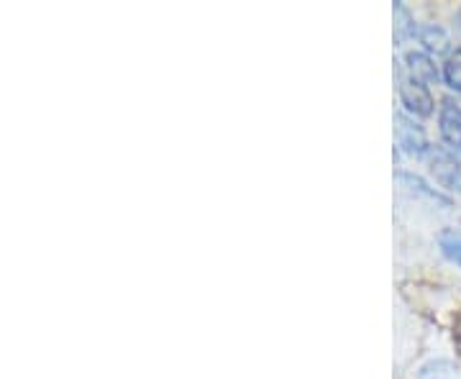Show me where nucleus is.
I'll return each mask as SVG.
<instances>
[{
	"label": "nucleus",
	"mask_w": 461,
	"mask_h": 379,
	"mask_svg": "<svg viewBox=\"0 0 461 379\" xmlns=\"http://www.w3.org/2000/svg\"><path fill=\"white\" fill-rule=\"evenodd\" d=\"M400 100L415 116H430L433 113V98H430L429 87L415 83V80H408L402 75H400Z\"/></svg>",
	"instance_id": "obj_1"
},
{
	"label": "nucleus",
	"mask_w": 461,
	"mask_h": 379,
	"mask_svg": "<svg viewBox=\"0 0 461 379\" xmlns=\"http://www.w3.org/2000/svg\"><path fill=\"white\" fill-rule=\"evenodd\" d=\"M438 129L441 136L448 147L454 151H461V108L459 103H454L451 98H446L441 103V111H438Z\"/></svg>",
	"instance_id": "obj_2"
},
{
	"label": "nucleus",
	"mask_w": 461,
	"mask_h": 379,
	"mask_svg": "<svg viewBox=\"0 0 461 379\" xmlns=\"http://www.w3.org/2000/svg\"><path fill=\"white\" fill-rule=\"evenodd\" d=\"M395 129H397V141H400V147L405 149L408 154H423L426 147H429V141H426V133L420 126H415L412 121H408L405 116H395Z\"/></svg>",
	"instance_id": "obj_3"
},
{
	"label": "nucleus",
	"mask_w": 461,
	"mask_h": 379,
	"mask_svg": "<svg viewBox=\"0 0 461 379\" xmlns=\"http://www.w3.org/2000/svg\"><path fill=\"white\" fill-rule=\"evenodd\" d=\"M433 172H436L441 185L451 187V190H461V162L454 154L436 151L433 154Z\"/></svg>",
	"instance_id": "obj_4"
},
{
	"label": "nucleus",
	"mask_w": 461,
	"mask_h": 379,
	"mask_svg": "<svg viewBox=\"0 0 461 379\" xmlns=\"http://www.w3.org/2000/svg\"><path fill=\"white\" fill-rule=\"evenodd\" d=\"M405 67L411 72V80L426 85V87L438 80V69H436L433 59H430L426 51H408L405 54Z\"/></svg>",
	"instance_id": "obj_5"
},
{
	"label": "nucleus",
	"mask_w": 461,
	"mask_h": 379,
	"mask_svg": "<svg viewBox=\"0 0 461 379\" xmlns=\"http://www.w3.org/2000/svg\"><path fill=\"white\" fill-rule=\"evenodd\" d=\"M420 41H423L430 51H436V54H441V51L448 50V36H446L444 29H438V26H423V29H420Z\"/></svg>",
	"instance_id": "obj_6"
},
{
	"label": "nucleus",
	"mask_w": 461,
	"mask_h": 379,
	"mask_svg": "<svg viewBox=\"0 0 461 379\" xmlns=\"http://www.w3.org/2000/svg\"><path fill=\"white\" fill-rule=\"evenodd\" d=\"M444 80L451 90L461 93V50H456L444 65Z\"/></svg>",
	"instance_id": "obj_7"
},
{
	"label": "nucleus",
	"mask_w": 461,
	"mask_h": 379,
	"mask_svg": "<svg viewBox=\"0 0 461 379\" xmlns=\"http://www.w3.org/2000/svg\"><path fill=\"white\" fill-rule=\"evenodd\" d=\"M441 248H444V254L451 262H456L461 266V233L446 231L441 236Z\"/></svg>",
	"instance_id": "obj_8"
},
{
	"label": "nucleus",
	"mask_w": 461,
	"mask_h": 379,
	"mask_svg": "<svg viewBox=\"0 0 461 379\" xmlns=\"http://www.w3.org/2000/svg\"><path fill=\"white\" fill-rule=\"evenodd\" d=\"M454 341H456V347L461 351V313L454 318Z\"/></svg>",
	"instance_id": "obj_9"
}]
</instances>
